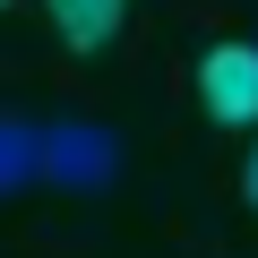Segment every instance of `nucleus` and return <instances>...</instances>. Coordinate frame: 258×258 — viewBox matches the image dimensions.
Here are the masks:
<instances>
[{
	"instance_id": "4",
	"label": "nucleus",
	"mask_w": 258,
	"mask_h": 258,
	"mask_svg": "<svg viewBox=\"0 0 258 258\" xmlns=\"http://www.w3.org/2000/svg\"><path fill=\"white\" fill-rule=\"evenodd\" d=\"M18 189H35V129L0 112V198H18Z\"/></svg>"
},
{
	"instance_id": "5",
	"label": "nucleus",
	"mask_w": 258,
	"mask_h": 258,
	"mask_svg": "<svg viewBox=\"0 0 258 258\" xmlns=\"http://www.w3.org/2000/svg\"><path fill=\"white\" fill-rule=\"evenodd\" d=\"M241 198L258 207V147H249V164H241Z\"/></svg>"
},
{
	"instance_id": "2",
	"label": "nucleus",
	"mask_w": 258,
	"mask_h": 258,
	"mask_svg": "<svg viewBox=\"0 0 258 258\" xmlns=\"http://www.w3.org/2000/svg\"><path fill=\"white\" fill-rule=\"evenodd\" d=\"M198 103L215 129H258V35H224L198 52Z\"/></svg>"
},
{
	"instance_id": "6",
	"label": "nucleus",
	"mask_w": 258,
	"mask_h": 258,
	"mask_svg": "<svg viewBox=\"0 0 258 258\" xmlns=\"http://www.w3.org/2000/svg\"><path fill=\"white\" fill-rule=\"evenodd\" d=\"M0 9H9V0H0Z\"/></svg>"
},
{
	"instance_id": "1",
	"label": "nucleus",
	"mask_w": 258,
	"mask_h": 258,
	"mask_svg": "<svg viewBox=\"0 0 258 258\" xmlns=\"http://www.w3.org/2000/svg\"><path fill=\"white\" fill-rule=\"evenodd\" d=\"M120 138L103 120H52V129H35V181L43 189H60V198H103L112 181H120Z\"/></svg>"
},
{
	"instance_id": "3",
	"label": "nucleus",
	"mask_w": 258,
	"mask_h": 258,
	"mask_svg": "<svg viewBox=\"0 0 258 258\" xmlns=\"http://www.w3.org/2000/svg\"><path fill=\"white\" fill-rule=\"evenodd\" d=\"M43 9H52V26H60L69 52H103L120 35V18H129V0H43Z\"/></svg>"
}]
</instances>
